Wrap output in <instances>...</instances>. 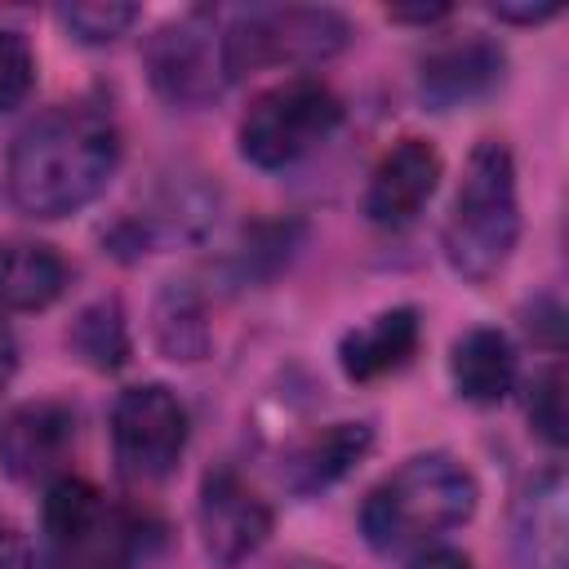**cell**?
<instances>
[{"instance_id": "cell-1", "label": "cell", "mask_w": 569, "mask_h": 569, "mask_svg": "<svg viewBox=\"0 0 569 569\" xmlns=\"http://www.w3.org/2000/svg\"><path fill=\"white\" fill-rule=\"evenodd\" d=\"M116 156V124L102 111L80 102L53 107L18 133L9 151V196L31 218H67L107 187Z\"/></svg>"}, {"instance_id": "cell-2", "label": "cell", "mask_w": 569, "mask_h": 569, "mask_svg": "<svg viewBox=\"0 0 569 569\" xmlns=\"http://www.w3.org/2000/svg\"><path fill=\"white\" fill-rule=\"evenodd\" d=\"M476 511V480L449 453L400 462L360 507V529L382 556H413Z\"/></svg>"}, {"instance_id": "cell-3", "label": "cell", "mask_w": 569, "mask_h": 569, "mask_svg": "<svg viewBox=\"0 0 569 569\" xmlns=\"http://www.w3.org/2000/svg\"><path fill=\"white\" fill-rule=\"evenodd\" d=\"M520 236V204H516V164L502 142H480L462 169L453 209L445 218V258L449 267L485 284L493 280Z\"/></svg>"}, {"instance_id": "cell-4", "label": "cell", "mask_w": 569, "mask_h": 569, "mask_svg": "<svg viewBox=\"0 0 569 569\" xmlns=\"http://www.w3.org/2000/svg\"><path fill=\"white\" fill-rule=\"evenodd\" d=\"M351 27L325 4H253L222 27L227 76H249L262 67H311L347 44Z\"/></svg>"}, {"instance_id": "cell-5", "label": "cell", "mask_w": 569, "mask_h": 569, "mask_svg": "<svg viewBox=\"0 0 569 569\" xmlns=\"http://www.w3.org/2000/svg\"><path fill=\"white\" fill-rule=\"evenodd\" d=\"M133 525L89 480L58 476L44 498L40 569H129Z\"/></svg>"}, {"instance_id": "cell-6", "label": "cell", "mask_w": 569, "mask_h": 569, "mask_svg": "<svg viewBox=\"0 0 569 569\" xmlns=\"http://www.w3.org/2000/svg\"><path fill=\"white\" fill-rule=\"evenodd\" d=\"M342 120V102L329 84L311 76H293L267 93H258L240 120V151L258 169H284L320 147Z\"/></svg>"}, {"instance_id": "cell-7", "label": "cell", "mask_w": 569, "mask_h": 569, "mask_svg": "<svg viewBox=\"0 0 569 569\" xmlns=\"http://www.w3.org/2000/svg\"><path fill=\"white\" fill-rule=\"evenodd\" d=\"M147 76L156 93L173 107H200L227 89V49L222 27L209 13H187L178 22H164L147 49H142Z\"/></svg>"}, {"instance_id": "cell-8", "label": "cell", "mask_w": 569, "mask_h": 569, "mask_svg": "<svg viewBox=\"0 0 569 569\" xmlns=\"http://www.w3.org/2000/svg\"><path fill=\"white\" fill-rule=\"evenodd\" d=\"M111 440L124 476L164 480L187 445V409L160 382L129 387L111 409Z\"/></svg>"}, {"instance_id": "cell-9", "label": "cell", "mask_w": 569, "mask_h": 569, "mask_svg": "<svg viewBox=\"0 0 569 569\" xmlns=\"http://www.w3.org/2000/svg\"><path fill=\"white\" fill-rule=\"evenodd\" d=\"M196 520H200V542L218 565L249 560L271 533V507L231 467L204 476Z\"/></svg>"}, {"instance_id": "cell-10", "label": "cell", "mask_w": 569, "mask_h": 569, "mask_svg": "<svg viewBox=\"0 0 569 569\" xmlns=\"http://www.w3.org/2000/svg\"><path fill=\"white\" fill-rule=\"evenodd\" d=\"M76 445V413L58 400H31L0 422V462L18 480H49Z\"/></svg>"}, {"instance_id": "cell-11", "label": "cell", "mask_w": 569, "mask_h": 569, "mask_svg": "<svg viewBox=\"0 0 569 569\" xmlns=\"http://www.w3.org/2000/svg\"><path fill=\"white\" fill-rule=\"evenodd\" d=\"M565 471H538L511 507V551L520 569H565L569 565V511Z\"/></svg>"}, {"instance_id": "cell-12", "label": "cell", "mask_w": 569, "mask_h": 569, "mask_svg": "<svg viewBox=\"0 0 569 569\" xmlns=\"http://www.w3.org/2000/svg\"><path fill=\"white\" fill-rule=\"evenodd\" d=\"M436 182H440V151L431 142H422V138L396 142L378 160V169L369 178V191H365L369 222H378V227H405V222H413L418 209L431 200Z\"/></svg>"}, {"instance_id": "cell-13", "label": "cell", "mask_w": 569, "mask_h": 569, "mask_svg": "<svg viewBox=\"0 0 569 569\" xmlns=\"http://www.w3.org/2000/svg\"><path fill=\"white\" fill-rule=\"evenodd\" d=\"M498 80H502V49L480 31H467L458 40L436 44L422 58V71H418V89L436 111L476 102Z\"/></svg>"}, {"instance_id": "cell-14", "label": "cell", "mask_w": 569, "mask_h": 569, "mask_svg": "<svg viewBox=\"0 0 569 569\" xmlns=\"http://www.w3.org/2000/svg\"><path fill=\"white\" fill-rule=\"evenodd\" d=\"M418 351V311L413 307H391L382 316H373L365 329H351L338 347L342 373L356 382L382 378L391 369H400L409 356Z\"/></svg>"}, {"instance_id": "cell-15", "label": "cell", "mask_w": 569, "mask_h": 569, "mask_svg": "<svg viewBox=\"0 0 569 569\" xmlns=\"http://www.w3.org/2000/svg\"><path fill=\"white\" fill-rule=\"evenodd\" d=\"M67 284V267L49 244L4 240L0 244V311L49 307Z\"/></svg>"}, {"instance_id": "cell-16", "label": "cell", "mask_w": 569, "mask_h": 569, "mask_svg": "<svg viewBox=\"0 0 569 569\" xmlns=\"http://www.w3.org/2000/svg\"><path fill=\"white\" fill-rule=\"evenodd\" d=\"M449 373L462 400L471 405H498L511 391L516 378V356L507 347V338L498 329H471L453 342L449 356Z\"/></svg>"}, {"instance_id": "cell-17", "label": "cell", "mask_w": 569, "mask_h": 569, "mask_svg": "<svg viewBox=\"0 0 569 569\" xmlns=\"http://www.w3.org/2000/svg\"><path fill=\"white\" fill-rule=\"evenodd\" d=\"M373 431L365 422H333L329 431H320L293 462V480L298 489H320L329 480H338L365 449H369Z\"/></svg>"}, {"instance_id": "cell-18", "label": "cell", "mask_w": 569, "mask_h": 569, "mask_svg": "<svg viewBox=\"0 0 569 569\" xmlns=\"http://www.w3.org/2000/svg\"><path fill=\"white\" fill-rule=\"evenodd\" d=\"M71 347L93 365V369H116L129 356V333H124V316L116 298H102L93 307H84L71 325Z\"/></svg>"}, {"instance_id": "cell-19", "label": "cell", "mask_w": 569, "mask_h": 569, "mask_svg": "<svg viewBox=\"0 0 569 569\" xmlns=\"http://www.w3.org/2000/svg\"><path fill=\"white\" fill-rule=\"evenodd\" d=\"M156 333H160V347L173 356V360H196L204 351V320H200V302L169 284L164 298H160V311H156Z\"/></svg>"}, {"instance_id": "cell-20", "label": "cell", "mask_w": 569, "mask_h": 569, "mask_svg": "<svg viewBox=\"0 0 569 569\" xmlns=\"http://www.w3.org/2000/svg\"><path fill=\"white\" fill-rule=\"evenodd\" d=\"M133 18H138V9L133 4H62L58 9V22L80 40V44H107V40H116V36H124L129 27H133Z\"/></svg>"}, {"instance_id": "cell-21", "label": "cell", "mask_w": 569, "mask_h": 569, "mask_svg": "<svg viewBox=\"0 0 569 569\" xmlns=\"http://www.w3.org/2000/svg\"><path fill=\"white\" fill-rule=\"evenodd\" d=\"M529 422H533V431H538L547 445H565V436H569V409H565V369H560V365H551V369L533 382Z\"/></svg>"}, {"instance_id": "cell-22", "label": "cell", "mask_w": 569, "mask_h": 569, "mask_svg": "<svg viewBox=\"0 0 569 569\" xmlns=\"http://www.w3.org/2000/svg\"><path fill=\"white\" fill-rule=\"evenodd\" d=\"M31 76H36V58H31L27 40L18 31H4L0 27V111L18 107L27 98Z\"/></svg>"}, {"instance_id": "cell-23", "label": "cell", "mask_w": 569, "mask_h": 569, "mask_svg": "<svg viewBox=\"0 0 569 569\" xmlns=\"http://www.w3.org/2000/svg\"><path fill=\"white\" fill-rule=\"evenodd\" d=\"M409 569H471V560L462 551H453V547H436L431 542V547L409 556Z\"/></svg>"}, {"instance_id": "cell-24", "label": "cell", "mask_w": 569, "mask_h": 569, "mask_svg": "<svg viewBox=\"0 0 569 569\" xmlns=\"http://www.w3.org/2000/svg\"><path fill=\"white\" fill-rule=\"evenodd\" d=\"M0 569H31V547L18 529H0Z\"/></svg>"}, {"instance_id": "cell-25", "label": "cell", "mask_w": 569, "mask_h": 569, "mask_svg": "<svg viewBox=\"0 0 569 569\" xmlns=\"http://www.w3.org/2000/svg\"><path fill=\"white\" fill-rule=\"evenodd\" d=\"M493 13L502 18V22H547V18H556L560 13V4H493Z\"/></svg>"}, {"instance_id": "cell-26", "label": "cell", "mask_w": 569, "mask_h": 569, "mask_svg": "<svg viewBox=\"0 0 569 569\" xmlns=\"http://www.w3.org/2000/svg\"><path fill=\"white\" fill-rule=\"evenodd\" d=\"M13 365H18V342H13L9 325L0 320V396H4V387H9V378H13Z\"/></svg>"}, {"instance_id": "cell-27", "label": "cell", "mask_w": 569, "mask_h": 569, "mask_svg": "<svg viewBox=\"0 0 569 569\" xmlns=\"http://www.w3.org/2000/svg\"><path fill=\"white\" fill-rule=\"evenodd\" d=\"M396 22H431V18H445L449 9L445 4H413V9H387Z\"/></svg>"}, {"instance_id": "cell-28", "label": "cell", "mask_w": 569, "mask_h": 569, "mask_svg": "<svg viewBox=\"0 0 569 569\" xmlns=\"http://www.w3.org/2000/svg\"><path fill=\"white\" fill-rule=\"evenodd\" d=\"M276 569H329V565H307V560H293V565H276Z\"/></svg>"}]
</instances>
